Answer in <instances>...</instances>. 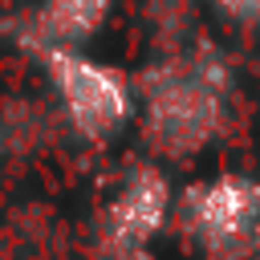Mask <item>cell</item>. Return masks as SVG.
Instances as JSON below:
<instances>
[{
    "label": "cell",
    "instance_id": "ba28073f",
    "mask_svg": "<svg viewBox=\"0 0 260 260\" xmlns=\"http://www.w3.org/2000/svg\"><path fill=\"white\" fill-rule=\"evenodd\" d=\"M252 256L260 260V219H256V228H252Z\"/></svg>",
    "mask_w": 260,
    "mask_h": 260
},
{
    "label": "cell",
    "instance_id": "5b68a950",
    "mask_svg": "<svg viewBox=\"0 0 260 260\" xmlns=\"http://www.w3.org/2000/svg\"><path fill=\"white\" fill-rule=\"evenodd\" d=\"M114 0H41L24 20L16 41L28 53H45V49H77L81 41H89L106 16H110Z\"/></svg>",
    "mask_w": 260,
    "mask_h": 260
},
{
    "label": "cell",
    "instance_id": "6da1fadb",
    "mask_svg": "<svg viewBox=\"0 0 260 260\" xmlns=\"http://www.w3.org/2000/svg\"><path fill=\"white\" fill-rule=\"evenodd\" d=\"M142 89V142L158 158H191L211 146L228 122L232 65L203 41L183 57L154 61L138 77Z\"/></svg>",
    "mask_w": 260,
    "mask_h": 260
},
{
    "label": "cell",
    "instance_id": "277c9868",
    "mask_svg": "<svg viewBox=\"0 0 260 260\" xmlns=\"http://www.w3.org/2000/svg\"><path fill=\"white\" fill-rule=\"evenodd\" d=\"M175 207L171 179L162 167L142 162L134 167L102 215V248H150V240L167 228Z\"/></svg>",
    "mask_w": 260,
    "mask_h": 260
},
{
    "label": "cell",
    "instance_id": "3957f363",
    "mask_svg": "<svg viewBox=\"0 0 260 260\" xmlns=\"http://www.w3.org/2000/svg\"><path fill=\"white\" fill-rule=\"evenodd\" d=\"M256 219H260V183L244 175H219L211 183H195L179 199V223L203 248L207 260H248Z\"/></svg>",
    "mask_w": 260,
    "mask_h": 260
},
{
    "label": "cell",
    "instance_id": "8992f818",
    "mask_svg": "<svg viewBox=\"0 0 260 260\" xmlns=\"http://www.w3.org/2000/svg\"><path fill=\"white\" fill-rule=\"evenodd\" d=\"M215 8L244 24H260V0H215Z\"/></svg>",
    "mask_w": 260,
    "mask_h": 260
},
{
    "label": "cell",
    "instance_id": "52a82bcc",
    "mask_svg": "<svg viewBox=\"0 0 260 260\" xmlns=\"http://www.w3.org/2000/svg\"><path fill=\"white\" fill-rule=\"evenodd\" d=\"M98 260H154L146 248H98Z\"/></svg>",
    "mask_w": 260,
    "mask_h": 260
},
{
    "label": "cell",
    "instance_id": "9c48e42d",
    "mask_svg": "<svg viewBox=\"0 0 260 260\" xmlns=\"http://www.w3.org/2000/svg\"><path fill=\"white\" fill-rule=\"evenodd\" d=\"M0 146H4V122H0Z\"/></svg>",
    "mask_w": 260,
    "mask_h": 260
},
{
    "label": "cell",
    "instance_id": "7a4b0ae2",
    "mask_svg": "<svg viewBox=\"0 0 260 260\" xmlns=\"http://www.w3.org/2000/svg\"><path fill=\"white\" fill-rule=\"evenodd\" d=\"M41 61H45L49 85H53L69 126L85 142H106L130 122L134 89L118 69L89 61L77 49H45Z\"/></svg>",
    "mask_w": 260,
    "mask_h": 260
}]
</instances>
